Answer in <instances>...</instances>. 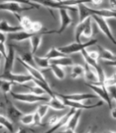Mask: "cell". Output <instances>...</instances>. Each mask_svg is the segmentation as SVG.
Instances as JSON below:
<instances>
[{"instance_id": "cell-1", "label": "cell", "mask_w": 116, "mask_h": 133, "mask_svg": "<svg viewBox=\"0 0 116 133\" xmlns=\"http://www.w3.org/2000/svg\"><path fill=\"white\" fill-rule=\"evenodd\" d=\"M86 3H90V1L84 2L76 7L79 12V23H83L85 19L93 16L102 17L104 18H116V12L111 9H95L86 6Z\"/></svg>"}, {"instance_id": "cell-2", "label": "cell", "mask_w": 116, "mask_h": 133, "mask_svg": "<svg viewBox=\"0 0 116 133\" xmlns=\"http://www.w3.org/2000/svg\"><path fill=\"white\" fill-rule=\"evenodd\" d=\"M30 6H24L22 2H3L0 3V11H8L12 14H19L20 12L29 11L34 8H38L39 4L37 3L30 2Z\"/></svg>"}, {"instance_id": "cell-3", "label": "cell", "mask_w": 116, "mask_h": 133, "mask_svg": "<svg viewBox=\"0 0 116 133\" xmlns=\"http://www.w3.org/2000/svg\"><path fill=\"white\" fill-rule=\"evenodd\" d=\"M97 43V39H90L88 42H85V43H73L68 45L63 46V47H60L58 48V49L60 51L66 54V55H69V54H72V53H76V52H80L83 51L84 49H87V48L90 47V46H93L95 44Z\"/></svg>"}, {"instance_id": "cell-4", "label": "cell", "mask_w": 116, "mask_h": 133, "mask_svg": "<svg viewBox=\"0 0 116 133\" xmlns=\"http://www.w3.org/2000/svg\"><path fill=\"white\" fill-rule=\"evenodd\" d=\"M12 97L14 100H17L18 102H22L25 103H36V102H49L51 97H43V96H37L35 94H32L31 92H26V93H15V92H11L9 93Z\"/></svg>"}, {"instance_id": "cell-5", "label": "cell", "mask_w": 116, "mask_h": 133, "mask_svg": "<svg viewBox=\"0 0 116 133\" xmlns=\"http://www.w3.org/2000/svg\"><path fill=\"white\" fill-rule=\"evenodd\" d=\"M90 88L92 90L95 94L100 98L103 102H105L108 104L110 108L112 107V99L109 90L105 85H95V84H90V83H86Z\"/></svg>"}, {"instance_id": "cell-6", "label": "cell", "mask_w": 116, "mask_h": 133, "mask_svg": "<svg viewBox=\"0 0 116 133\" xmlns=\"http://www.w3.org/2000/svg\"><path fill=\"white\" fill-rule=\"evenodd\" d=\"M91 18L95 20V22L97 24L99 30L107 37V38L110 41H111L112 43L116 45V39L113 34V32L111 31L110 25L107 23L106 18H104L102 17H99V16H93V17H91Z\"/></svg>"}, {"instance_id": "cell-7", "label": "cell", "mask_w": 116, "mask_h": 133, "mask_svg": "<svg viewBox=\"0 0 116 133\" xmlns=\"http://www.w3.org/2000/svg\"><path fill=\"white\" fill-rule=\"evenodd\" d=\"M60 12V19H61V25L58 30H52V31H46L44 34H51V33H57V34H61L66 28H67L70 24L72 23L73 20L69 14V11L65 9H61Z\"/></svg>"}, {"instance_id": "cell-8", "label": "cell", "mask_w": 116, "mask_h": 133, "mask_svg": "<svg viewBox=\"0 0 116 133\" xmlns=\"http://www.w3.org/2000/svg\"><path fill=\"white\" fill-rule=\"evenodd\" d=\"M0 79L2 80H6L9 81L12 83H18V84H26V83L29 82H32L33 78L30 76L29 74H16V73H8V74H4L3 73L0 75Z\"/></svg>"}, {"instance_id": "cell-9", "label": "cell", "mask_w": 116, "mask_h": 133, "mask_svg": "<svg viewBox=\"0 0 116 133\" xmlns=\"http://www.w3.org/2000/svg\"><path fill=\"white\" fill-rule=\"evenodd\" d=\"M57 97H59L62 100H68L72 102H82L86 100L96 99L98 97L95 93H73V94H60L56 93Z\"/></svg>"}, {"instance_id": "cell-10", "label": "cell", "mask_w": 116, "mask_h": 133, "mask_svg": "<svg viewBox=\"0 0 116 133\" xmlns=\"http://www.w3.org/2000/svg\"><path fill=\"white\" fill-rule=\"evenodd\" d=\"M62 100V99H61ZM64 102V104L66 107H69L70 108H73V109L76 110H91L94 109V108H96L99 107H101L104 102L103 101H99L97 103L93 104V105H86L82 102H72V101H68V100H62Z\"/></svg>"}, {"instance_id": "cell-11", "label": "cell", "mask_w": 116, "mask_h": 133, "mask_svg": "<svg viewBox=\"0 0 116 133\" xmlns=\"http://www.w3.org/2000/svg\"><path fill=\"white\" fill-rule=\"evenodd\" d=\"M17 60H18L20 63L24 66L25 69H26L27 71V72L29 73V75H30L33 79H37V80L41 81L43 82H47V81L46 80V78L44 77V75L41 73V71H39L36 68V66H33L32 65H29V64L26 63V62H24L23 61L21 60L18 57H17Z\"/></svg>"}, {"instance_id": "cell-12", "label": "cell", "mask_w": 116, "mask_h": 133, "mask_svg": "<svg viewBox=\"0 0 116 133\" xmlns=\"http://www.w3.org/2000/svg\"><path fill=\"white\" fill-rule=\"evenodd\" d=\"M5 101L7 103V112H8V118H9L12 122H18V121H20L21 117H22L24 114L23 113V111H21L19 109H18V108L8 99V97L5 98Z\"/></svg>"}, {"instance_id": "cell-13", "label": "cell", "mask_w": 116, "mask_h": 133, "mask_svg": "<svg viewBox=\"0 0 116 133\" xmlns=\"http://www.w3.org/2000/svg\"><path fill=\"white\" fill-rule=\"evenodd\" d=\"M15 61V49L13 46H10L8 51V55L5 58V62H4L3 68V73L8 74L11 73L12 68H13V64Z\"/></svg>"}, {"instance_id": "cell-14", "label": "cell", "mask_w": 116, "mask_h": 133, "mask_svg": "<svg viewBox=\"0 0 116 133\" xmlns=\"http://www.w3.org/2000/svg\"><path fill=\"white\" fill-rule=\"evenodd\" d=\"M76 111V109H73V108H70V111L67 112V113H66L64 116H62L60 121L58 122L56 125H54L53 127H50L49 130H47V131H45L43 133H54V132H56L57 130H59V129L62 128V127H64L66 126V124H67L68 122V121L70 119V116H72V114L74 113V112Z\"/></svg>"}, {"instance_id": "cell-15", "label": "cell", "mask_w": 116, "mask_h": 133, "mask_svg": "<svg viewBox=\"0 0 116 133\" xmlns=\"http://www.w3.org/2000/svg\"><path fill=\"white\" fill-rule=\"evenodd\" d=\"M85 78L88 82L90 84H95L99 85V78L96 71H95L92 66H89L88 64H85Z\"/></svg>"}, {"instance_id": "cell-16", "label": "cell", "mask_w": 116, "mask_h": 133, "mask_svg": "<svg viewBox=\"0 0 116 133\" xmlns=\"http://www.w3.org/2000/svg\"><path fill=\"white\" fill-rule=\"evenodd\" d=\"M35 34H37V33H32L30 32L22 30V31H19V32H17L9 33V34H8V39L17 41V42H23L25 40L30 39L31 37L32 36H34Z\"/></svg>"}, {"instance_id": "cell-17", "label": "cell", "mask_w": 116, "mask_h": 133, "mask_svg": "<svg viewBox=\"0 0 116 133\" xmlns=\"http://www.w3.org/2000/svg\"><path fill=\"white\" fill-rule=\"evenodd\" d=\"M97 52H99V59H102L105 62H113L116 60L115 54H114L109 49L104 48L100 45L97 46Z\"/></svg>"}, {"instance_id": "cell-18", "label": "cell", "mask_w": 116, "mask_h": 133, "mask_svg": "<svg viewBox=\"0 0 116 133\" xmlns=\"http://www.w3.org/2000/svg\"><path fill=\"white\" fill-rule=\"evenodd\" d=\"M22 30L23 28L21 26H12L6 20L0 21V32H2L3 33L9 34V33H13Z\"/></svg>"}, {"instance_id": "cell-19", "label": "cell", "mask_w": 116, "mask_h": 133, "mask_svg": "<svg viewBox=\"0 0 116 133\" xmlns=\"http://www.w3.org/2000/svg\"><path fill=\"white\" fill-rule=\"evenodd\" d=\"M81 116V110H76V111H75L72 114V116L70 117L68 122L65 127L67 129H70V130H72V131H76Z\"/></svg>"}, {"instance_id": "cell-20", "label": "cell", "mask_w": 116, "mask_h": 133, "mask_svg": "<svg viewBox=\"0 0 116 133\" xmlns=\"http://www.w3.org/2000/svg\"><path fill=\"white\" fill-rule=\"evenodd\" d=\"M44 35V32H41L40 33H37V34H35L34 36H32L29 41H30L31 43V52L33 55H35V53L37 52V51L38 50L39 47L41 46V40H42V36Z\"/></svg>"}, {"instance_id": "cell-21", "label": "cell", "mask_w": 116, "mask_h": 133, "mask_svg": "<svg viewBox=\"0 0 116 133\" xmlns=\"http://www.w3.org/2000/svg\"><path fill=\"white\" fill-rule=\"evenodd\" d=\"M48 105L50 106V108H52V109L56 111H62L66 108V106L64 104L63 101L59 97H57L56 95L55 97H51L48 102Z\"/></svg>"}, {"instance_id": "cell-22", "label": "cell", "mask_w": 116, "mask_h": 133, "mask_svg": "<svg viewBox=\"0 0 116 133\" xmlns=\"http://www.w3.org/2000/svg\"><path fill=\"white\" fill-rule=\"evenodd\" d=\"M50 63L54 64V65H57L59 66H72L74 65V62L72 60L71 57H70L68 56H65L60 58H57V59H54V60H50Z\"/></svg>"}, {"instance_id": "cell-23", "label": "cell", "mask_w": 116, "mask_h": 133, "mask_svg": "<svg viewBox=\"0 0 116 133\" xmlns=\"http://www.w3.org/2000/svg\"><path fill=\"white\" fill-rule=\"evenodd\" d=\"M15 17L18 19L20 23V26L22 27L23 30L27 31V32H31L32 26V21L26 16H19L18 14H15ZM33 33V32H32Z\"/></svg>"}, {"instance_id": "cell-24", "label": "cell", "mask_w": 116, "mask_h": 133, "mask_svg": "<svg viewBox=\"0 0 116 133\" xmlns=\"http://www.w3.org/2000/svg\"><path fill=\"white\" fill-rule=\"evenodd\" d=\"M85 77V66L80 64H74L72 66L71 72H70V77L74 80L77 78Z\"/></svg>"}, {"instance_id": "cell-25", "label": "cell", "mask_w": 116, "mask_h": 133, "mask_svg": "<svg viewBox=\"0 0 116 133\" xmlns=\"http://www.w3.org/2000/svg\"><path fill=\"white\" fill-rule=\"evenodd\" d=\"M65 56H67V55L62 53L58 48L52 47L47 53H46V55L44 57H47L49 60H54V59H57V58H60V57H65Z\"/></svg>"}, {"instance_id": "cell-26", "label": "cell", "mask_w": 116, "mask_h": 133, "mask_svg": "<svg viewBox=\"0 0 116 133\" xmlns=\"http://www.w3.org/2000/svg\"><path fill=\"white\" fill-rule=\"evenodd\" d=\"M34 62H35L36 66H39L40 68H42V69L50 68V66H51L50 60L45 57H38V56L34 55Z\"/></svg>"}, {"instance_id": "cell-27", "label": "cell", "mask_w": 116, "mask_h": 133, "mask_svg": "<svg viewBox=\"0 0 116 133\" xmlns=\"http://www.w3.org/2000/svg\"><path fill=\"white\" fill-rule=\"evenodd\" d=\"M50 69L52 70L54 76H55L58 80H63V79L66 77V72L61 66L51 64V66H50Z\"/></svg>"}, {"instance_id": "cell-28", "label": "cell", "mask_w": 116, "mask_h": 133, "mask_svg": "<svg viewBox=\"0 0 116 133\" xmlns=\"http://www.w3.org/2000/svg\"><path fill=\"white\" fill-rule=\"evenodd\" d=\"M85 23V28H84V32H83V35L85 37H88L90 38L91 36L93 34V28H92V18L90 17L84 21Z\"/></svg>"}, {"instance_id": "cell-29", "label": "cell", "mask_w": 116, "mask_h": 133, "mask_svg": "<svg viewBox=\"0 0 116 133\" xmlns=\"http://www.w3.org/2000/svg\"><path fill=\"white\" fill-rule=\"evenodd\" d=\"M13 84L14 83H12L9 81L0 79V90L3 91L4 97L5 98H7V94L11 92V87Z\"/></svg>"}, {"instance_id": "cell-30", "label": "cell", "mask_w": 116, "mask_h": 133, "mask_svg": "<svg viewBox=\"0 0 116 133\" xmlns=\"http://www.w3.org/2000/svg\"><path fill=\"white\" fill-rule=\"evenodd\" d=\"M0 126L7 129V130L10 132L13 131L12 122L8 117H6V116H4L3 115H0Z\"/></svg>"}, {"instance_id": "cell-31", "label": "cell", "mask_w": 116, "mask_h": 133, "mask_svg": "<svg viewBox=\"0 0 116 133\" xmlns=\"http://www.w3.org/2000/svg\"><path fill=\"white\" fill-rule=\"evenodd\" d=\"M84 28H85V23H79L76 28H75V39H76V43H80L81 36L83 35V32H84Z\"/></svg>"}, {"instance_id": "cell-32", "label": "cell", "mask_w": 116, "mask_h": 133, "mask_svg": "<svg viewBox=\"0 0 116 133\" xmlns=\"http://www.w3.org/2000/svg\"><path fill=\"white\" fill-rule=\"evenodd\" d=\"M20 122L24 126H31L34 124V114L28 113L24 114L20 119Z\"/></svg>"}, {"instance_id": "cell-33", "label": "cell", "mask_w": 116, "mask_h": 133, "mask_svg": "<svg viewBox=\"0 0 116 133\" xmlns=\"http://www.w3.org/2000/svg\"><path fill=\"white\" fill-rule=\"evenodd\" d=\"M24 87H26V88H27L29 91H30V92L32 93V94H35V95H37V96H43V94L45 93H47L46 91L43 90V89H41V87H37V86H27L26 84H23V85Z\"/></svg>"}, {"instance_id": "cell-34", "label": "cell", "mask_w": 116, "mask_h": 133, "mask_svg": "<svg viewBox=\"0 0 116 133\" xmlns=\"http://www.w3.org/2000/svg\"><path fill=\"white\" fill-rule=\"evenodd\" d=\"M49 109H50V106L47 103V104H41V105H39L36 111H37V113L40 115L41 117L43 119V117L48 112Z\"/></svg>"}, {"instance_id": "cell-35", "label": "cell", "mask_w": 116, "mask_h": 133, "mask_svg": "<svg viewBox=\"0 0 116 133\" xmlns=\"http://www.w3.org/2000/svg\"><path fill=\"white\" fill-rule=\"evenodd\" d=\"M43 29V25L41 22H38V21H35V22L32 23V29L31 32L33 33H40L41 32Z\"/></svg>"}, {"instance_id": "cell-36", "label": "cell", "mask_w": 116, "mask_h": 133, "mask_svg": "<svg viewBox=\"0 0 116 133\" xmlns=\"http://www.w3.org/2000/svg\"><path fill=\"white\" fill-rule=\"evenodd\" d=\"M105 86L109 88L111 87H116V73L113 74L110 77H106V80L105 82Z\"/></svg>"}, {"instance_id": "cell-37", "label": "cell", "mask_w": 116, "mask_h": 133, "mask_svg": "<svg viewBox=\"0 0 116 133\" xmlns=\"http://www.w3.org/2000/svg\"><path fill=\"white\" fill-rule=\"evenodd\" d=\"M34 114V124L36 126H41L42 125V118L41 117L40 115L37 113V111H36L35 112H33Z\"/></svg>"}, {"instance_id": "cell-38", "label": "cell", "mask_w": 116, "mask_h": 133, "mask_svg": "<svg viewBox=\"0 0 116 133\" xmlns=\"http://www.w3.org/2000/svg\"><path fill=\"white\" fill-rule=\"evenodd\" d=\"M61 117H59V116H52V117L48 120L47 125H48L49 127H53L54 125H56L58 122H59Z\"/></svg>"}, {"instance_id": "cell-39", "label": "cell", "mask_w": 116, "mask_h": 133, "mask_svg": "<svg viewBox=\"0 0 116 133\" xmlns=\"http://www.w3.org/2000/svg\"><path fill=\"white\" fill-rule=\"evenodd\" d=\"M0 54H1L2 57L5 59L8 55V51H7V48H6L5 43H0Z\"/></svg>"}, {"instance_id": "cell-40", "label": "cell", "mask_w": 116, "mask_h": 133, "mask_svg": "<svg viewBox=\"0 0 116 133\" xmlns=\"http://www.w3.org/2000/svg\"><path fill=\"white\" fill-rule=\"evenodd\" d=\"M88 53H89V56L92 58V59L98 62V60L99 59V55L97 51H90V52L88 51Z\"/></svg>"}, {"instance_id": "cell-41", "label": "cell", "mask_w": 116, "mask_h": 133, "mask_svg": "<svg viewBox=\"0 0 116 133\" xmlns=\"http://www.w3.org/2000/svg\"><path fill=\"white\" fill-rule=\"evenodd\" d=\"M108 90H109L110 95L112 96V97H113L115 100V102H116V87H109V88H108Z\"/></svg>"}, {"instance_id": "cell-42", "label": "cell", "mask_w": 116, "mask_h": 133, "mask_svg": "<svg viewBox=\"0 0 116 133\" xmlns=\"http://www.w3.org/2000/svg\"><path fill=\"white\" fill-rule=\"evenodd\" d=\"M7 39H8V34H6V33H3L2 32H0V43H5Z\"/></svg>"}, {"instance_id": "cell-43", "label": "cell", "mask_w": 116, "mask_h": 133, "mask_svg": "<svg viewBox=\"0 0 116 133\" xmlns=\"http://www.w3.org/2000/svg\"><path fill=\"white\" fill-rule=\"evenodd\" d=\"M110 112H111L112 117L116 120V107H112L110 108Z\"/></svg>"}, {"instance_id": "cell-44", "label": "cell", "mask_w": 116, "mask_h": 133, "mask_svg": "<svg viewBox=\"0 0 116 133\" xmlns=\"http://www.w3.org/2000/svg\"><path fill=\"white\" fill-rule=\"evenodd\" d=\"M109 4L110 6V9L111 10H116V1L111 0V1L109 2Z\"/></svg>"}, {"instance_id": "cell-45", "label": "cell", "mask_w": 116, "mask_h": 133, "mask_svg": "<svg viewBox=\"0 0 116 133\" xmlns=\"http://www.w3.org/2000/svg\"><path fill=\"white\" fill-rule=\"evenodd\" d=\"M105 64L107 66H114L116 68V60L113 62H105Z\"/></svg>"}, {"instance_id": "cell-46", "label": "cell", "mask_w": 116, "mask_h": 133, "mask_svg": "<svg viewBox=\"0 0 116 133\" xmlns=\"http://www.w3.org/2000/svg\"><path fill=\"white\" fill-rule=\"evenodd\" d=\"M58 133H76V132H75V131L70 130V129H67V128H66L65 130L61 131L58 132Z\"/></svg>"}, {"instance_id": "cell-47", "label": "cell", "mask_w": 116, "mask_h": 133, "mask_svg": "<svg viewBox=\"0 0 116 133\" xmlns=\"http://www.w3.org/2000/svg\"><path fill=\"white\" fill-rule=\"evenodd\" d=\"M17 133H29L26 129H23V128H22V127H20L19 129H18V131H17Z\"/></svg>"}, {"instance_id": "cell-48", "label": "cell", "mask_w": 116, "mask_h": 133, "mask_svg": "<svg viewBox=\"0 0 116 133\" xmlns=\"http://www.w3.org/2000/svg\"><path fill=\"white\" fill-rule=\"evenodd\" d=\"M103 2L102 1H93V2H90V3H94L95 5H99V4L102 3Z\"/></svg>"}, {"instance_id": "cell-49", "label": "cell", "mask_w": 116, "mask_h": 133, "mask_svg": "<svg viewBox=\"0 0 116 133\" xmlns=\"http://www.w3.org/2000/svg\"><path fill=\"white\" fill-rule=\"evenodd\" d=\"M106 133H116L115 131H108Z\"/></svg>"}, {"instance_id": "cell-50", "label": "cell", "mask_w": 116, "mask_h": 133, "mask_svg": "<svg viewBox=\"0 0 116 133\" xmlns=\"http://www.w3.org/2000/svg\"><path fill=\"white\" fill-rule=\"evenodd\" d=\"M87 133H95V132H94L93 131H90L89 132H87Z\"/></svg>"}, {"instance_id": "cell-51", "label": "cell", "mask_w": 116, "mask_h": 133, "mask_svg": "<svg viewBox=\"0 0 116 133\" xmlns=\"http://www.w3.org/2000/svg\"><path fill=\"white\" fill-rule=\"evenodd\" d=\"M2 57H2V55H1V54H0V62H1V59H2Z\"/></svg>"}, {"instance_id": "cell-52", "label": "cell", "mask_w": 116, "mask_h": 133, "mask_svg": "<svg viewBox=\"0 0 116 133\" xmlns=\"http://www.w3.org/2000/svg\"><path fill=\"white\" fill-rule=\"evenodd\" d=\"M2 128H3V127H1V126H0V130H1Z\"/></svg>"}, {"instance_id": "cell-53", "label": "cell", "mask_w": 116, "mask_h": 133, "mask_svg": "<svg viewBox=\"0 0 116 133\" xmlns=\"http://www.w3.org/2000/svg\"><path fill=\"white\" fill-rule=\"evenodd\" d=\"M2 106V104H0V107H1Z\"/></svg>"}, {"instance_id": "cell-54", "label": "cell", "mask_w": 116, "mask_h": 133, "mask_svg": "<svg viewBox=\"0 0 116 133\" xmlns=\"http://www.w3.org/2000/svg\"><path fill=\"white\" fill-rule=\"evenodd\" d=\"M113 11H114V12H116V10H113Z\"/></svg>"}, {"instance_id": "cell-55", "label": "cell", "mask_w": 116, "mask_h": 133, "mask_svg": "<svg viewBox=\"0 0 116 133\" xmlns=\"http://www.w3.org/2000/svg\"><path fill=\"white\" fill-rule=\"evenodd\" d=\"M3 133H6V132H3Z\"/></svg>"}]
</instances>
